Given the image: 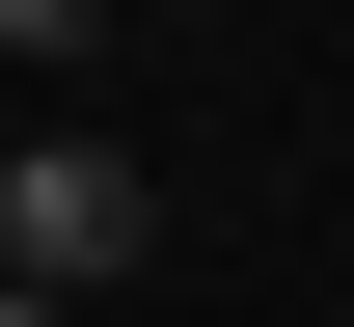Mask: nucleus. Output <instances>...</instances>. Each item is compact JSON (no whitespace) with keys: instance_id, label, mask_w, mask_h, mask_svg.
<instances>
[{"instance_id":"1","label":"nucleus","mask_w":354,"mask_h":327,"mask_svg":"<svg viewBox=\"0 0 354 327\" xmlns=\"http://www.w3.org/2000/svg\"><path fill=\"white\" fill-rule=\"evenodd\" d=\"M109 273H164V164L109 109H28L0 137V300H109Z\"/></svg>"},{"instance_id":"2","label":"nucleus","mask_w":354,"mask_h":327,"mask_svg":"<svg viewBox=\"0 0 354 327\" xmlns=\"http://www.w3.org/2000/svg\"><path fill=\"white\" fill-rule=\"evenodd\" d=\"M109 28H136V0H0V55H28V82H82Z\"/></svg>"},{"instance_id":"3","label":"nucleus","mask_w":354,"mask_h":327,"mask_svg":"<svg viewBox=\"0 0 354 327\" xmlns=\"http://www.w3.org/2000/svg\"><path fill=\"white\" fill-rule=\"evenodd\" d=\"M136 28H191V0H136Z\"/></svg>"}]
</instances>
